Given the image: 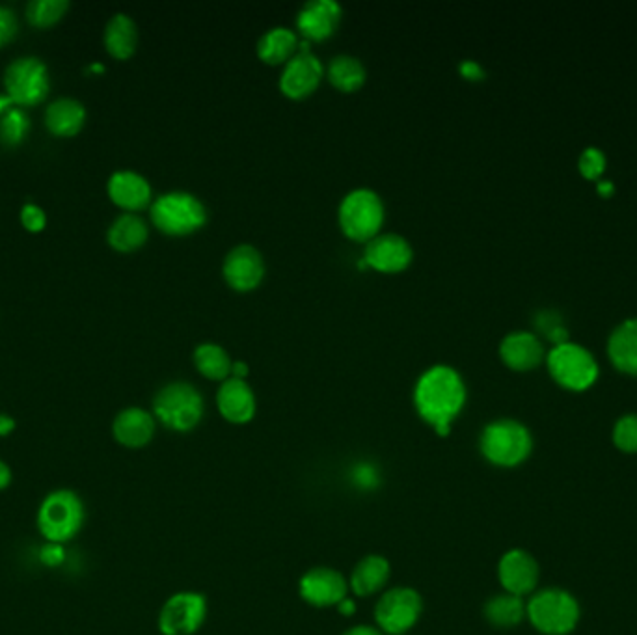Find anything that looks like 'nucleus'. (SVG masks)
I'll use <instances>...</instances> for the list:
<instances>
[{
	"instance_id": "1",
	"label": "nucleus",
	"mask_w": 637,
	"mask_h": 635,
	"mask_svg": "<svg viewBox=\"0 0 637 635\" xmlns=\"http://www.w3.org/2000/svg\"><path fill=\"white\" fill-rule=\"evenodd\" d=\"M466 403L461 373L451 365L438 364L423 371L414 386V406L438 436H448L451 423Z\"/></svg>"
},
{
	"instance_id": "2",
	"label": "nucleus",
	"mask_w": 637,
	"mask_h": 635,
	"mask_svg": "<svg viewBox=\"0 0 637 635\" xmlns=\"http://www.w3.org/2000/svg\"><path fill=\"white\" fill-rule=\"evenodd\" d=\"M86 520V509L81 496L69 488H58L47 494L40 503L36 524L41 537L53 544L73 541Z\"/></svg>"
},
{
	"instance_id": "3",
	"label": "nucleus",
	"mask_w": 637,
	"mask_h": 635,
	"mask_svg": "<svg viewBox=\"0 0 637 635\" xmlns=\"http://www.w3.org/2000/svg\"><path fill=\"white\" fill-rule=\"evenodd\" d=\"M386 218L384 202L375 190L354 189L343 196L339 203V228L354 243H369L382 230Z\"/></svg>"
},
{
	"instance_id": "4",
	"label": "nucleus",
	"mask_w": 637,
	"mask_h": 635,
	"mask_svg": "<svg viewBox=\"0 0 637 635\" xmlns=\"http://www.w3.org/2000/svg\"><path fill=\"white\" fill-rule=\"evenodd\" d=\"M150 213L155 228L170 237L190 235L207 224L204 202L185 190H174L159 196L151 203Z\"/></svg>"
},
{
	"instance_id": "5",
	"label": "nucleus",
	"mask_w": 637,
	"mask_h": 635,
	"mask_svg": "<svg viewBox=\"0 0 637 635\" xmlns=\"http://www.w3.org/2000/svg\"><path fill=\"white\" fill-rule=\"evenodd\" d=\"M153 412L164 427L187 433L204 418V397L189 382H170L155 395Z\"/></svg>"
},
{
	"instance_id": "6",
	"label": "nucleus",
	"mask_w": 637,
	"mask_h": 635,
	"mask_svg": "<svg viewBox=\"0 0 637 635\" xmlns=\"http://www.w3.org/2000/svg\"><path fill=\"white\" fill-rule=\"evenodd\" d=\"M479 447L488 462L502 468H513L528 459L533 440L522 423L515 419H498L483 429Z\"/></svg>"
},
{
	"instance_id": "7",
	"label": "nucleus",
	"mask_w": 637,
	"mask_h": 635,
	"mask_svg": "<svg viewBox=\"0 0 637 635\" xmlns=\"http://www.w3.org/2000/svg\"><path fill=\"white\" fill-rule=\"evenodd\" d=\"M526 615L541 634L567 635L580 621V606L567 591L546 589L529 600Z\"/></svg>"
},
{
	"instance_id": "8",
	"label": "nucleus",
	"mask_w": 637,
	"mask_h": 635,
	"mask_svg": "<svg viewBox=\"0 0 637 635\" xmlns=\"http://www.w3.org/2000/svg\"><path fill=\"white\" fill-rule=\"evenodd\" d=\"M546 364L552 379L570 392H585L598 379V364L593 354L570 341L552 347Z\"/></svg>"
},
{
	"instance_id": "9",
	"label": "nucleus",
	"mask_w": 637,
	"mask_h": 635,
	"mask_svg": "<svg viewBox=\"0 0 637 635\" xmlns=\"http://www.w3.org/2000/svg\"><path fill=\"white\" fill-rule=\"evenodd\" d=\"M4 84L15 105H38L49 92L47 66L36 56L17 58L6 69Z\"/></svg>"
},
{
	"instance_id": "10",
	"label": "nucleus",
	"mask_w": 637,
	"mask_h": 635,
	"mask_svg": "<svg viewBox=\"0 0 637 635\" xmlns=\"http://www.w3.org/2000/svg\"><path fill=\"white\" fill-rule=\"evenodd\" d=\"M325 77L323 62L312 53V45L302 41L299 53L293 56L284 66L280 75V90L289 99H306L312 95Z\"/></svg>"
},
{
	"instance_id": "11",
	"label": "nucleus",
	"mask_w": 637,
	"mask_h": 635,
	"mask_svg": "<svg viewBox=\"0 0 637 635\" xmlns=\"http://www.w3.org/2000/svg\"><path fill=\"white\" fill-rule=\"evenodd\" d=\"M421 596L408 587H397L382 596L375 609L380 630L390 635L405 634L420 619Z\"/></svg>"
},
{
	"instance_id": "12",
	"label": "nucleus",
	"mask_w": 637,
	"mask_h": 635,
	"mask_svg": "<svg viewBox=\"0 0 637 635\" xmlns=\"http://www.w3.org/2000/svg\"><path fill=\"white\" fill-rule=\"evenodd\" d=\"M265 259L256 246L239 244L224 257L222 274L226 284L239 293L254 291L265 278Z\"/></svg>"
},
{
	"instance_id": "13",
	"label": "nucleus",
	"mask_w": 637,
	"mask_h": 635,
	"mask_svg": "<svg viewBox=\"0 0 637 635\" xmlns=\"http://www.w3.org/2000/svg\"><path fill=\"white\" fill-rule=\"evenodd\" d=\"M412 259V244L399 233H379L366 244L364 250V267L380 274H399L407 271Z\"/></svg>"
},
{
	"instance_id": "14",
	"label": "nucleus",
	"mask_w": 637,
	"mask_h": 635,
	"mask_svg": "<svg viewBox=\"0 0 637 635\" xmlns=\"http://www.w3.org/2000/svg\"><path fill=\"white\" fill-rule=\"evenodd\" d=\"M205 598L196 593H179L164 604L159 628L164 635L194 634L205 619Z\"/></svg>"
},
{
	"instance_id": "15",
	"label": "nucleus",
	"mask_w": 637,
	"mask_h": 635,
	"mask_svg": "<svg viewBox=\"0 0 637 635\" xmlns=\"http://www.w3.org/2000/svg\"><path fill=\"white\" fill-rule=\"evenodd\" d=\"M343 10L336 0H310L300 8L297 30L308 43L325 41L336 34Z\"/></svg>"
},
{
	"instance_id": "16",
	"label": "nucleus",
	"mask_w": 637,
	"mask_h": 635,
	"mask_svg": "<svg viewBox=\"0 0 637 635\" xmlns=\"http://www.w3.org/2000/svg\"><path fill=\"white\" fill-rule=\"evenodd\" d=\"M300 595L317 608L338 606L347 596V581L338 570L313 568L300 580Z\"/></svg>"
},
{
	"instance_id": "17",
	"label": "nucleus",
	"mask_w": 637,
	"mask_h": 635,
	"mask_svg": "<svg viewBox=\"0 0 637 635\" xmlns=\"http://www.w3.org/2000/svg\"><path fill=\"white\" fill-rule=\"evenodd\" d=\"M498 576L509 595H528L539 581V565L528 552L511 550L503 555Z\"/></svg>"
},
{
	"instance_id": "18",
	"label": "nucleus",
	"mask_w": 637,
	"mask_h": 635,
	"mask_svg": "<svg viewBox=\"0 0 637 635\" xmlns=\"http://www.w3.org/2000/svg\"><path fill=\"white\" fill-rule=\"evenodd\" d=\"M217 406L226 421L244 425L256 416V395L246 380H224L218 388Z\"/></svg>"
},
{
	"instance_id": "19",
	"label": "nucleus",
	"mask_w": 637,
	"mask_h": 635,
	"mask_svg": "<svg viewBox=\"0 0 637 635\" xmlns=\"http://www.w3.org/2000/svg\"><path fill=\"white\" fill-rule=\"evenodd\" d=\"M112 434L122 446L131 449L148 446L155 434V418L144 408H125L114 419Z\"/></svg>"
},
{
	"instance_id": "20",
	"label": "nucleus",
	"mask_w": 637,
	"mask_h": 635,
	"mask_svg": "<svg viewBox=\"0 0 637 635\" xmlns=\"http://www.w3.org/2000/svg\"><path fill=\"white\" fill-rule=\"evenodd\" d=\"M500 358L513 371L535 369L544 360V347L531 332H513L500 343Z\"/></svg>"
},
{
	"instance_id": "21",
	"label": "nucleus",
	"mask_w": 637,
	"mask_h": 635,
	"mask_svg": "<svg viewBox=\"0 0 637 635\" xmlns=\"http://www.w3.org/2000/svg\"><path fill=\"white\" fill-rule=\"evenodd\" d=\"M109 196L118 207L135 213L150 205V183L133 170H120L109 179Z\"/></svg>"
},
{
	"instance_id": "22",
	"label": "nucleus",
	"mask_w": 637,
	"mask_h": 635,
	"mask_svg": "<svg viewBox=\"0 0 637 635\" xmlns=\"http://www.w3.org/2000/svg\"><path fill=\"white\" fill-rule=\"evenodd\" d=\"M300 41L293 28H269L258 41V56L269 66H285L299 53Z\"/></svg>"
},
{
	"instance_id": "23",
	"label": "nucleus",
	"mask_w": 637,
	"mask_h": 635,
	"mask_svg": "<svg viewBox=\"0 0 637 635\" xmlns=\"http://www.w3.org/2000/svg\"><path fill=\"white\" fill-rule=\"evenodd\" d=\"M608 354L621 373L637 375V319H628L611 332Z\"/></svg>"
},
{
	"instance_id": "24",
	"label": "nucleus",
	"mask_w": 637,
	"mask_h": 635,
	"mask_svg": "<svg viewBox=\"0 0 637 635\" xmlns=\"http://www.w3.org/2000/svg\"><path fill=\"white\" fill-rule=\"evenodd\" d=\"M325 77L339 92L353 94L366 82V66L353 55L334 56L325 68Z\"/></svg>"
},
{
	"instance_id": "25",
	"label": "nucleus",
	"mask_w": 637,
	"mask_h": 635,
	"mask_svg": "<svg viewBox=\"0 0 637 635\" xmlns=\"http://www.w3.org/2000/svg\"><path fill=\"white\" fill-rule=\"evenodd\" d=\"M86 110L77 99H58L45 112V122L51 133L58 136H73L81 131Z\"/></svg>"
},
{
	"instance_id": "26",
	"label": "nucleus",
	"mask_w": 637,
	"mask_h": 635,
	"mask_svg": "<svg viewBox=\"0 0 637 635\" xmlns=\"http://www.w3.org/2000/svg\"><path fill=\"white\" fill-rule=\"evenodd\" d=\"M148 224L135 213H125L112 222L109 230V243L118 252H133L148 241Z\"/></svg>"
},
{
	"instance_id": "27",
	"label": "nucleus",
	"mask_w": 637,
	"mask_h": 635,
	"mask_svg": "<svg viewBox=\"0 0 637 635\" xmlns=\"http://www.w3.org/2000/svg\"><path fill=\"white\" fill-rule=\"evenodd\" d=\"M136 43L138 30L135 21L127 14L112 15L105 28V47L110 55L125 60L135 53Z\"/></svg>"
},
{
	"instance_id": "28",
	"label": "nucleus",
	"mask_w": 637,
	"mask_h": 635,
	"mask_svg": "<svg viewBox=\"0 0 637 635\" xmlns=\"http://www.w3.org/2000/svg\"><path fill=\"white\" fill-rule=\"evenodd\" d=\"M390 578V563L380 555H369L354 568L351 589L358 596H369L380 591Z\"/></svg>"
},
{
	"instance_id": "29",
	"label": "nucleus",
	"mask_w": 637,
	"mask_h": 635,
	"mask_svg": "<svg viewBox=\"0 0 637 635\" xmlns=\"http://www.w3.org/2000/svg\"><path fill=\"white\" fill-rule=\"evenodd\" d=\"M194 365L205 379L224 382L231 377L233 360H231L230 352L226 351L222 345L207 341L194 349Z\"/></svg>"
},
{
	"instance_id": "30",
	"label": "nucleus",
	"mask_w": 637,
	"mask_h": 635,
	"mask_svg": "<svg viewBox=\"0 0 637 635\" xmlns=\"http://www.w3.org/2000/svg\"><path fill=\"white\" fill-rule=\"evenodd\" d=\"M485 615L488 622H492L498 628H511L524 619L526 606L522 602V596L500 595L488 600L485 606Z\"/></svg>"
},
{
	"instance_id": "31",
	"label": "nucleus",
	"mask_w": 637,
	"mask_h": 635,
	"mask_svg": "<svg viewBox=\"0 0 637 635\" xmlns=\"http://www.w3.org/2000/svg\"><path fill=\"white\" fill-rule=\"evenodd\" d=\"M30 129L27 112L21 107H12L0 114V142L6 146H17L23 142Z\"/></svg>"
},
{
	"instance_id": "32",
	"label": "nucleus",
	"mask_w": 637,
	"mask_h": 635,
	"mask_svg": "<svg viewBox=\"0 0 637 635\" xmlns=\"http://www.w3.org/2000/svg\"><path fill=\"white\" fill-rule=\"evenodd\" d=\"M68 0H32L28 2L27 17L34 27H51L68 10Z\"/></svg>"
},
{
	"instance_id": "33",
	"label": "nucleus",
	"mask_w": 637,
	"mask_h": 635,
	"mask_svg": "<svg viewBox=\"0 0 637 635\" xmlns=\"http://www.w3.org/2000/svg\"><path fill=\"white\" fill-rule=\"evenodd\" d=\"M613 442L623 453H637V416H624L615 423Z\"/></svg>"
},
{
	"instance_id": "34",
	"label": "nucleus",
	"mask_w": 637,
	"mask_h": 635,
	"mask_svg": "<svg viewBox=\"0 0 637 635\" xmlns=\"http://www.w3.org/2000/svg\"><path fill=\"white\" fill-rule=\"evenodd\" d=\"M578 168L585 179H589V181L600 179L606 170V155L598 148H587L580 155Z\"/></svg>"
},
{
	"instance_id": "35",
	"label": "nucleus",
	"mask_w": 637,
	"mask_h": 635,
	"mask_svg": "<svg viewBox=\"0 0 637 635\" xmlns=\"http://www.w3.org/2000/svg\"><path fill=\"white\" fill-rule=\"evenodd\" d=\"M349 479L354 487L360 488V490H375L380 485L379 470L369 462L356 464L349 473Z\"/></svg>"
},
{
	"instance_id": "36",
	"label": "nucleus",
	"mask_w": 637,
	"mask_h": 635,
	"mask_svg": "<svg viewBox=\"0 0 637 635\" xmlns=\"http://www.w3.org/2000/svg\"><path fill=\"white\" fill-rule=\"evenodd\" d=\"M15 34H17L15 14L8 6L0 4V47L12 40Z\"/></svg>"
},
{
	"instance_id": "37",
	"label": "nucleus",
	"mask_w": 637,
	"mask_h": 635,
	"mask_svg": "<svg viewBox=\"0 0 637 635\" xmlns=\"http://www.w3.org/2000/svg\"><path fill=\"white\" fill-rule=\"evenodd\" d=\"M21 220H23V224H25V228L30 231H40L43 230V226H45V222H47V218H45V213L41 211L38 205H34V203H27L25 207H23V213H21Z\"/></svg>"
},
{
	"instance_id": "38",
	"label": "nucleus",
	"mask_w": 637,
	"mask_h": 635,
	"mask_svg": "<svg viewBox=\"0 0 637 635\" xmlns=\"http://www.w3.org/2000/svg\"><path fill=\"white\" fill-rule=\"evenodd\" d=\"M66 559V550L62 544H53V542H47L41 550V561L47 565V567H58L62 565Z\"/></svg>"
},
{
	"instance_id": "39",
	"label": "nucleus",
	"mask_w": 637,
	"mask_h": 635,
	"mask_svg": "<svg viewBox=\"0 0 637 635\" xmlns=\"http://www.w3.org/2000/svg\"><path fill=\"white\" fill-rule=\"evenodd\" d=\"M459 73L462 75V79L466 81H481L485 79V69L481 64H477L475 60H462L459 64Z\"/></svg>"
},
{
	"instance_id": "40",
	"label": "nucleus",
	"mask_w": 637,
	"mask_h": 635,
	"mask_svg": "<svg viewBox=\"0 0 637 635\" xmlns=\"http://www.w3.org/2000/svg\"><path fill=\"white\" fill-rule=\"evenodd\" d=\"M12 479H14V475H12L10 466L4 460H0V490H6V488L10 487Z\"/></svg>"
},
{
	"instance_id": "41",
	"label": "nucleus",
	"mask_w": 637,
	"mask_h": 635,
	"mask_svg": "<svg viewBox=\"0 0 637 635\" xmlns=\"http://www.w3.org/2000/svg\"><path fill=\"white\" fill-rule=\"evenodd\" d=\"M248 371H250V369H248V365L244 364V362L233 360L230 379L246 380V377H248Z\"/></svg>"
},
{
	"instance_id": "42",
	"label": "nucleus",
	"mask_w": 637,
	"mask_h": 635,
	"mask_svg": "<svg viewBox=\"0 0 637 635\" xmlns=\"http://www.w3.org/2000/svg\"><path fill=\"white\" fill-rule=\"evenodd\" d=\"M15 429V419L6 416V414H0V438L8 436Z\"/></svg>"
},
{
	"instance_id": "43",
	"label": "nucleus",
	"mask_w": 637,
	"mask_h": 635,
	"mask_svg": "<svg viewBox=\"0 0 637 635\" xmlns=\"http://www.w3.org/2000/svg\"><path fill=\"white\" fill-rule=\"evenodd\" d=\"M343 635H382L379 630H375V628H371V626H356L353 630H349V632H345Z\"/></svg>"
},
{
	"instance_id": "44",
	"label": "nucleus",
	"mask_w": 637,
	"mask_h": 635,
	"mask_svg": "<svg viewBox=\"0 0 637 635\" xmlns=\"http://www.w3.org/2000/svg\"><path fill=\"white\" fill-rule=\"evenodd\" d=\"M12 107H15L12 97L8 94H0V114H4L6 110H10Z\"/></svg>"
},
{
	"instance_id": "45",
	"label": "nucleus",
	"mask_w": 637,
	"mask_h": 635,
	"mask_svg": "<svg viewBox=\"0 0 637 635\" xmlns=\"http://www.w3.org/2000/svg\"><path fill=\"white\" fill-rule=\"evenodd\" d=\"M613 183L611 181H598V194H602V196H611L613 194Z\"/></svg>"
},
{
	"instance_id": "46",
	"label": "nucleus",
	"mask_w": 637,
	"mask_h": 635,
	"mask_svg": "<svg viewBox=\"0 0 637 635\" xmlns=\"http://www.w3.org/2000/svg\"><path fill=\"white\" fill-rule=\"evenodd\" d=\"M338 609L341 613H345V615H353L354 604L351 600H347V598H345L341 604H338Z\"/></svg>"
}]
</instances>
